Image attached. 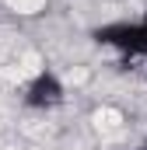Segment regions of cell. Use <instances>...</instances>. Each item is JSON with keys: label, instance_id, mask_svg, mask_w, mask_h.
<instances>
[{"label": "cell", "instance_id": "cell-2", "mask_svg": "<svg viewBox=\"0 0 147 150\" xmlns=\"http://www.w3.org/2000/svg\"><path fill=\"white\" fill-rule=\"evenodd\" d=\"M14 14H39V11H46V4L49 0H4Z\"/></svg>", "mask_w": 147, "mask_h": 150}, {"label": "cell", "instance_id": "cell-1", "mask_svg": "<svg viewBox=\"0 0 147 150\" xmlns=\"http://www.w3.org/2000/svg\"><path fill=\"white\" fill-rule=\"evenodd\" d=\"M123 122H126L123 112H119V108H112V105H102V108L95 112V126H98L102 133H119V129H123Z\"/></svg>", "mask_w": 147, "mask_h": 150}]
</instances>
